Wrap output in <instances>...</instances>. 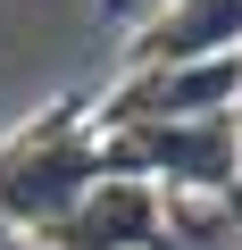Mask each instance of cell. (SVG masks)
Instances as JSON below:
<instances>
[{
    "label": "cell",
    "mask_w": 242,
    "mask_h": 250,
    "mask_svg": "<svg viewBox=\"0 0 242 250\" xmlns=\"http://www.w3.org/2000/svg\"><path fill=\"white\" fill-rule=\"evenodd\" d=\"M100 17H134V0H100Z\"/></svg>",
    "instance_id": "6"
},
{
    "label": "cell",
    "mask_w": 242,
    "mask_h": 250,
    "mask_svg": "<svg viewBox=\"0 0 242 250\" xmlns=\"http://www.w3.org/2000/svg\"><path fill=\"white\" fill-rule=\"evenodd\" d=\"M0 242H17V233H9V217H0Z\"/></svg>",
    "instance_id": "7"
},
{
    "label": "cell",
    "mask_w": 242,
    "mask_h": 250,
    "mask_svg": "<svg viewBox=\"0 0 242 250\" xmlns=\"http://www.w3.org/2000/svg\"><path fill=\"white\" fill-rule=\"evenodd\" d=\"M200 59H242V0H151L117 42V75L200 67Z\"/></svg>",
    "instance_id": "4"
},
{
    "label": "cell",
    "mask_w": 242,
    "mask_h": 250,
    "mask_svg": "<svg viewBox=\"0 0 242 250\" xmlns=\"http://www.w3.org/2000/svg\"><path fill=\"white\" fill-rule=\"evenodd\" d=\"M109 175H134L167 200H225L242 167V117L217 125H100Z\"/></svg>",
    "instance_id": "2"
},
{
    "label": "cell",
    "mask_w": 242,
    "mask_h": 250,
    "mask_svg": "<svg viewBox=\"0 0 242 250\" xmlns=\"http://www.w3.org/2000/svg\"><path fill=\"white\" fill-rule=\"evenodd\" d=\"M100 175H109L100 108L75 100V92L0 134V217H9V233H25V242H50L100 192Z\"/></svg>",
    "instance_id": "1"
},
{
    "label": "cell",
    "mask_w": 242,
    "mask_h": 250,
    "mask_svg": "<svg viewBox=\"0 0 242 250\" xmlns=\"http://www.w3.org/2000/svg\"><path fill=\"white\" fill-rule=\"evenodd\" d=\"M217 117H242V59L151 67L100 92V125H217Z\"/></svg>",
    "instance_id": "3"
},
{
    "label": "cell",
    "mask_w": 242,
    "mask_h": 250,
    "mask_svg": "<svg viewBox=\"0 0 242 250\" xmlns=\"http://www.w3.org/2000/svg\"><path fill=\"white\" fill-rule=\"evenodd\" d=\"M225 217H234V233H242V167H234V184H225Z\"/></svg>",
    "instance_id": "5"
}]
</instances>
